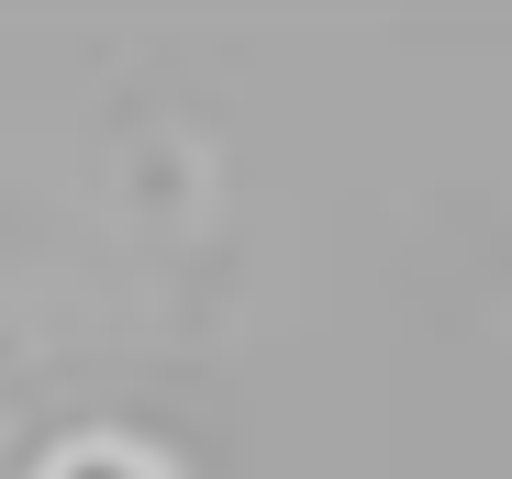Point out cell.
<instances>
[{"instance_id":"6da1fadb","label":"cell","mask_w":512,"mask_h":479,"mask_svg":"<svg viewBox=\"0 0 512 479\" xmlns=\"http://www.w3.org/2000/svg\"><path fill=\"white\" fill-rule=\"evenodd\" d=\"M45 479H179V468L145 457V446H123V435H78V446L45 457Z\"/></svg>"}]
</instances>
